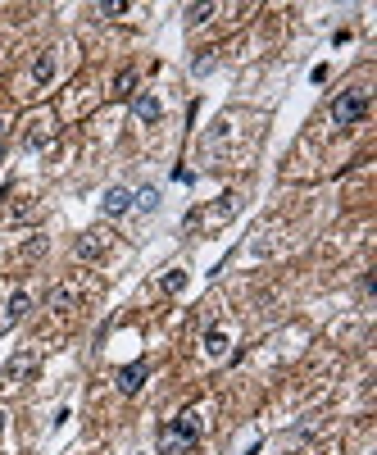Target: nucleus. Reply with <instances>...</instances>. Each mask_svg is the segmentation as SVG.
I'll return each instance as SVG.
<instances>
[{
    "label": "nucleus",
    "mask_w": 377,
    "mask_h": 455,
    "mask_svg": "<svg viewBox=\"0 0 377 455\" xmlns=\"http://www.w3.org/2000/svg\"><path fill=\"white\" fill-rule=\"evenodd\" d=\"M196 437H200V415H196V410H182V415L159 432V446L164 451H182V446H191Z\"/></svg>",
    "instance_id": "obj_1"
},
{
    "label": "nucleus",
    "mask_w": 377,
    "mask_h": 455,
    "mask_svg": "<svg viewBox=\"0 0 377 455\" xmlns=\"http://www.w3.org/2000/svg\"><path fill=\"white\" fill-rule=\"evenodd\" d=\"M368 114V91H341L332 101V123L337 127H354Z\"/></svg>",
    "instance_id": "obj_2"
},
{
    "label": "nucleus",
    "mask_w": 377,
    "mask_h": 455,
    "mask_svg": "<svg viewBox=\"0 0 377 455\" xmlns=\"http://www.w3.org/2000/svg\"><path fill=\"white\" fill-rule=\"evenodd\" d=\"M146 378H151V365H146V360H132L127 369H118V392L137 396L141 387H146Z\"/></svg>",
    "instance_id": "obj_3"
},
{
    "label": "nucleus",
    "mask_w": 377,
    "mask_h": 455,
    "mask_svg": "<svg viewBox=\"0 0 377 455\" xmlns=\"http://www.w3.org/2000/svg\"><path fill=\"white\" fill-rule=\"evenodd\" d=\"M109 232H105V228H87V232H82V237H77V260H96V255H105L109 251Z\"/></svg>",
    "instance_id": "obj_4"
},
{
    "label": "nucleus",
    "mask_w": 377,
    "mask_h": 455,
    "mask_svg": "<svg viewBox=\"0 0 377 455\" xmlns=\"http://www.w3.org/2000/svg\"><path fill=\"white\" fill-rule=\"evenodd\" d=\"M132 114H137L141 123H159L164 105H159V96H151V91H141V96H132Z\"/></svg>",
    "instance_id": "obj_5"
},
{
    "label": "nucleus",
    "mask_w": 377,
    "mask_h": 455,
    "mask_svg": "<svg viewBox=\"0 0 377 455\" xmlns=\"http://www.w3.org/2000/svg\"><path fill=\"white\" fill-rule=\"evenodd\" d=\"M101 210L109 219L127 214V210H132V191H127V187H109V191H105V201H101Z\"/></svg>",
    "instance_id": "obj_6"
},
{
    "label": "nucleus",
    "mask_w": 377,
    "mask_h": 455,
    "mask_svg": "<svg viewBox=\"0 0 377 455\" xmlns=\"http://www.w3.org/2000/svg\"><path fill=\"white\" fill-rule=\"evenodd\" d=\"M32 365H37V360H32V355H14V360H10V365H5V387H14V382H23L27 378V373H32Z\"/></svg>",
    "instance_id": "obj_7"
},
{
    "label": "nucleus",
    "mask_w": 377,
    "mask_h": 455,
    "mask_svg": "<svg viewBox=\"0 0 377 455\" xmlns=\"http://www.w3.org/2000/svg\"><path fill=\"white\" fill-rule=\"evenodd\" d=\"M200 346H205V355H214V360H218V355H227V328H218V323H214V328H205Z\"/></svg>",
    "instance_id": "obj_8"
},
{
    "label": "nucleus",
    "mask_w": 377,
    "mask_h": 455,
    "mask_svg": "<svg viewBox=\"0 0 377 455\" xmlns=\"http://www.w3.org/2000/svg\"><path fill=\"white\" fill-rule=\"evenodd\" d=\"M51 77H55V55H51V51H41L37 60H32V82H37V87H46Z\"/></svg>",
    "instance_id": "obj_9"
},
{
    "label": "nucleus",
    "mask_w": 377,
    "mask_h": 455,
    "mask_svg": "<svg viewBox=\"0 0 377 455\" xmlns=\"http://www.w3.org/2000/svg\"><path fill=\"white\" fill-rule=\"evenodd\" d=\"M32 310V301H27V291H14L10 296V315H5V323H18V319Z\"/></svg>",
    "instance_id": "obj_10"
},
{
    "label": "nucleus",
    "mask_w": 377,
    "mask_h": 455,
    "mask_svg": "<svg viewBox=\"0 0 377 455\" xmlns=\"http://www.w3.org/2000/svg\"><path fill=\"white\" fill-rule=\"evenodd\" d=\"M137 73H132V69H123V73L114 77V96H118V101H127V96H137Z\"/></svg>",
    "instance_id": "obj_11"
},
{
    "label": "nucleus",
    "mask_w": 377,
    "mask_h": 455,
    "mask_svg": "<svg viewBox=\"0 0 377 455\" xmlns=\"http://www.w3.org/2000/svg\"><path fill=\"white\" fill-rule=\"evenodd\" d=\"M132 205H137V210H146V214H151V210H159V191H155V187H141L137 196H132Z\"/></svg>",
    "instance_id": "obj_12"
},
{
    "label": "nucleus",
    "mask_w": 377,
    "mask_h": 455,
    "mask_svg": "<svg viewBox=\"0 0 377 455\" xmlns=\"http://www.w3.org/2000/svg\"><path fill=\"white\" fill-rule=\"evenodd\" d=\"M164 291H168V296H177V291H187V273H182V269H173V273H164Z\"/></svg>",
    "instance_id": "obj_13"
},
{
    "label": "nucleus",
    "mask_w": 377,
    "mask_h": 455,
    "mask_svg": "<svg viewBox=\"0 0 377 455\" xmlns=\"http://www.w3.org/2000/svg\"><path fill=\"white\" fill-rule=\"evenodd\" d=\"M209 14H214V5L205 0V5H191L187 10V23H209Z\"/></svg>",
    "instance_id": "obj_14"
},
{
    "label": "nucleus",
    "mask_w": 377,
    "mask_h": 455,
    "mask_svg": "<svg viewBox=\"0 0 377 455\" xmlns=\"http://www.w3.org/2000/svg\"><path fill=\"white\" fill-rule=\"evenodd\" d=\"M101 14H105V19H118V14H127V0H105Z\"/></svg>",
    "instance_id": "obj_15"
},
{
    "label": "nucleus",
    "mask_w": 377,
    "mask_h": 455,
    "mask_svg": "<svg viewBox=\"0 0 377 455\" xmlns=\"http://www.w3.org/2000/svg\"><path fill=\"white\" fill-rule=\"evenodd\" d=\"M209 69H214V55L205 51V55H200V60H196V73H209Z\"/></svg>",
    "instance_id": "obj_16"
},
{
    "label": "nucleus",
    "mask_w": 377,
    "mask_h": 455,
    "mask_svg": "<svg viewBox=\"0 0 377 455\" xmlns=\"http://www.w3.org/2000/svg\"><path fill=\"white\" fill-rule=\"evenodd\" d=\"M0 160H5V137H0Z\"/></svg>",
    "instance_id": "obj_17"
},
{
    "label": "nucleus",
    "mask_w": 377,
    "mask_h": 455,
    "mask_svg": "<svg viewBox=\"0 0 377 455\" xmlns=\"http://www.w3.org/2000/svg\"><path fill=\"white\" fill-rule=\"evenodd\" d=\"M0 137H5V119H0Z\"/></svg>",
    "instance_id": "obj_18"
},
{
    "label": "nucleus",
    "mask_w": 377,
    "mask_h": 455,
    "mask_svg": "<svg viewBox=\"0 0 377 455\" xmlns=\"http://www.w3.org/2000/svg\"><path fill=\"white\" fill-rule=\"evenodd\" d=\"M0 428H5V410H0Z\"/></svg>",
    "instance_id": "obj_19"
}]
</instances>
